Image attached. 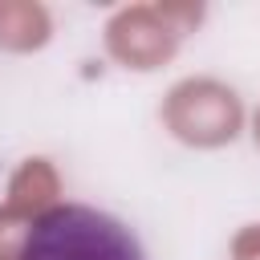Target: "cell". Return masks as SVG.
Returning <instances> with one entry per match:
<instances>
[{"label": "cell", "mask_w": 260, "mask_h": 260, "mask_svg": "<svg viewBox=\"0 0 260 260\" xmlns=\"http://www.w3.org/2000/svg\"><path fill=\"white\" fill-rule=\"evenodd\" d=\"M252 138H256V146H260V110H256V118H252Z\"/></svg>", "instance_id": "ba28073f"}, {"label": "cell", "mask_w": 260, "mask_h": 260, "mask_svg": "<svg viewBox=\"0 0 260 260\" xmlns=\"http://www.w3.org/2000/svg\"><path fill=\"white\" fill-rule=\"evenodd\" d=\"M32 223H37V219H28V215L12 211L8 203H0V260H20Z\"/></svg>", "instance_id": "8992f818"}, {"label": "cell", "mask_w": 260, "mask_h": 260, "mask_svg": "<svg viewBox=\"0 0 260 260\" xmlns=\"http://www.w3.org/2000/svg\"><path fill=\"white\" fill-rule=\"evenodd\" d=\"M232 260H260V228H244L232 240Z\"/></svg>", "instance_id": "52a82bcc"}, {"label": "cell", "mask_w": 260, "mask_h": 260, "mask_svg": "<svg viewBox=\"0 0 260 260\" xmlns=\"http://www.w3.org/2000/svg\"><path fill=\"white\" fill-rule=\"evenodd\" d=\"M20 260H146V252L122 219L85 203H57L32 223Z\"/></svg>", "instance_id": "6da1fadb"}, {"label": "cell", "mask_w": 260, "mask_h": 260, "mask_svg": "<svg viewBox=\"0 0 260 260\" xmlns=\"http://www.w3.org/2000/svg\"><path fill=\"white\" fill-rule=\"evenodd\" d=\"M57 195H61L57 171L45 158H24L20 171L8 183V207L20 211V215H28V219H41L45 211H53L57 207Z\"/></svg>", "instance_id": "277c9868"}, {"label": "cell", "mask_w": 260, "mask_h": 260, "mask_svg": "<svg viewBox=\"0 0 260 260\" xmlns=\"http://www.w3.org/2000/svg\"><path fill=\"white\" fill-rule=\"evenodd\" d=\"M53 20L37 0H0V49L32 53L49 41Z\"/></svg>", "instance_id": "5b68a950"}, {"label": "cell", "mask_w": 260, "mask_h": 260, "mask_svg": "<svg viewBox=\"0 0 260 260\" xmlns=\"http://www.w3.org/2000/svg\"><path fill=\"white\" fill-rule=\"evenodd\" d=\"M199 4H134L106 24V49L126 69H158L175 57L183 32L199 24Z\"/></svg>", "instance_id": "7a4b0ae2"}, {"label": "cell", "mask_w": 260, "mask_h": 260, "mask_svg": "<svg viewBox=\"0 0 260 260\" xmlns=\"http://www.w3.org/2000/svg\"><path fill=\"white\" fill-rule=\"evenodd\" d=\"M162 126L187 146H223L244 126L240 93L215 77H187L162 102Z\"/></svg>", "instance_id": "3957f363"}]
</instances>
